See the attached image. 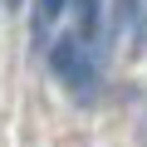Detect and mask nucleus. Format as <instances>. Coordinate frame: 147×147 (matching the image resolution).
I'll return each mask as SVG.
<instances>
[{
  "label": "nucleus",
  "instance_id": "39448f33",
  "mask_svg": "<svg viewBox=\"0 0 147 147\" xmlns=\"http://www.w3.org/2000/svg\"><path fill=\"white\" fill-rule=\"evenodd\" d=\"M137 142H142V147H147V118H142V127H137Z\"/></svg>",
  "mask_w": 147,
  "mask_h": 147
},
{
  "label": "nucleus",
  "instance_id": "f257e3e1",
  "mask_svg": "<svg viewBox=\"0 0 147 147\" xmlns=\"http://www.w3.org/2000/svg\"><path fill=\"white\" fill-rule=\"evenodd\" d=\"M49 69H54V79L79 98V103H88L93 93H98V64H93V49L79 39V34H64V39H54V49H49Z\"/></svg>",
  "mask_w": 147,
  "mask_h": 147
},
{
  "label": "nucleus",
  "instance_id": "423d86ee",
  "mask_svg": "<svg viewBox=\"0 0 147 147\" xmlns=\"http://www.w3.org/2000/svg\"><path fill=\"white\" fill-rule=\"evenodd\" d=\"M10 5H20V0H10Z\"/></svg>",
  "mask_w": 147,
  "mask_h": 147
},
{
  "label": "nucleus",
  "instance_id": "7ed1b4c3",
  "mask_svg": "<svg viewBox=\"0 0 147 147\" xmlns=\"http://www.w3.org/2000/svg\"><path fill=\"white\" fill-rule=\"evenodd\" d=\"M64 10H69V0H34V39H44Z\"/></svg>",
  "mask_w": 147,
  "mask_h": 147
},
{
  "label": "nucleus",
  "instance_id": "20e7f679",
  "mask_svg": "<svg viewBox=\"0 0 147 147\" xmlns=\"http://www.w3.org/2000/svg\"><path fill=\"white\" fill-rule=\"evenodd\" d=\"M103 30V0H79V39H98Z\"/></svg>",
  "mask_w": 147,
  "mask_h": 147
},
{
  "label": "nucleus",
  "instance_id": "f03ea898",
  "mask_svg": "<svg viewBox=\"0 0 147 147\" xmlns=\"http://www.w3.org/2000/svg\"><path fill=\"white\" fill-rule=\"evenodd\" d=\"M113 39L123 49H142L147 44V5L142 0H118V10H113Z\"/></svg>",
  "mask_w": 147,
  "mask_h": 147
}]
</instances>
